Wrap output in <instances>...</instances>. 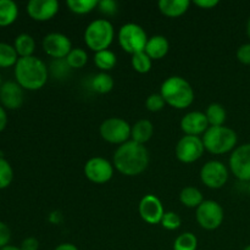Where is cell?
<instances>
[{
    "label": "cell",
    "instance_id": "cell-1",
    "mask_svg": "<svg viewBox=\"0 0 250 250\" xmlns=\"http://www.w3.org/2000/svg\"><path fill=\"white\" fill-rule=\"evenodd\" d=\"M149 165V151L146 146L128 141L114 153V167L125 176H138Z\"/></svg>",
    "mask_w": 250,
    "mask_h": 250
},
{
    "label": "cell",
    "instance_id": "cell-2",
    "mask_svg": "<svg viewBox=\"0 0 250 250\" xmlns=\"http://www.w3.org/2000/svg\"><path fill=\"white\" fill-rule=\"evenodd\" d=\"M49 68L37 56L20 58L15 65V78L23 89L39 90L48 82Z\"/></svg>",
    "mask_w": 250,
    "mask_h": 250
},
{
    "label": "cell",
    "instance_id": "cell-3",
    "mask_svg": "<svg viewBox=\"0 0 250 250\" xmlns=\"http://www.w3.org/2000/svg\"><path fill=\"white\" fill-rule=\"evenodd\" d=\"M160 94L171 107L183 110L194 102V89L187 80L180 76H171L161 84Z\"/></svg>",
    "mask_w": 250,
    "mask_h": 250
},
{
    "label": "cell",
    "instance_id": "cell-4",
    "mask_svg": "<svg viewBox=\"0 0 250 250\" xmlns=\"http://www.w3.org/2000/svg\"><path fill=\"white\" fill-rule=\"evenodd\" d=\"M205 150L214 155H222L236 149L238 137L232 128L226 126L209 127L203 137Z\"/></svg>",
    "mask_w": 250,
    "mask_h": 250
},
{
    "label": "cell",
    "instance_id": "cell-5",
    "mask_svg": "<svg viewBox=\"0 0 250 250\" xmlns=\"http://www.w3.org/2000/svg\"><path fill=\"white\" fill-rule=\"evenodd\" d=\"M115 29L110 21L104 19L90 22L84 31V43L94 53L106 50L114 42Z\"/></svg>",
    "mask_w": 250,
    "mask_h": 250
},
{
    "label": "cell",
    "instance_id": "cell-6",
    "mask_svg": "<svg viewBox=\"0 0 250 250\" xmlns=\"http://www.w3.org/2000/svg\"><path fill=\"white\" fill-rule=\"evenodd\" d=\"M119 44L126 53L134 55L146 50L148 36L142 26L137 23H126L119 29Z\"/></svg>",
    "mask_w": 250,
    "mask_h": 250
},
{
    "label": "cell",
    "instance_id": "cell-7",
    "mask_svg": "<svg viewBox=\"0 0 250 250\" xmlns=\"http://www.w3.org/2000/svg\"><path fill=\"white\" fill-rule=\"evenodd\" d=\"M132 126L121 117H110L100 125V136L105 142L111 144H121L131 141Z\"/></svg>",
    "mask_w": 250,
    "mask_h": 250
},
{
    "label": "cell",
    "instance_id": "cell-8",
    "mask_svg": "<svg viewBox=\"0 0 250 250\" xmlns=\"http://www.w3.org/2000/svg\"><path fill=\"white\" fill-rule=\"evenodd\" d=\"M197 222L202 229L214 231L219 229L225 219V211L221 205L215 200H204L195 211Z\"/></svg>",
    "mask_w": 250,
    "mask_h": 250
},
{
    "label": "cell",
    "instance_id": "cell-9",
    "mask_svg": "<svg viewBox=\"0 0 250 250\" xmlns=\"http://www.w3.org/2000/svg\"><path fill=\"white\" fill-rule=\"evenodd\" d=\"M114 164L102 156L90 158L84 165V176L95 185L107 183L114 176Z\"/></svg>",
    "mask_w": 250,
    "mask_h": 250
},
{
    "label": "cell",
    "instance_id": "cell-10",
    "mask_svg": "<svg viewBox=\"0 0 250 250\" xmlns=\"http://www.w3.org/2000/svg\"><path fill=\"white\" fill-rule=\"evenodd\" d=\"M200 180L210 189H220L229 181V168L221 161H208L200 170Z\"/></svg>",
    "mask_w": 250,
    "mask_h": 250
},
{
    "label": "cell",
    "instance_id": "cell-11",
    "mask_svg": "<svg viewBox=\"0 0 250 250\" xmlns=\"http://www.w3.org/2000/svg\"><path fill=\"white\" fill-rule=\"evenodd\" d=\"M204 150V143L200 137L185 136L178 141L175 153L181 163L192 164L202 158Z\"/></svg>",
    "mask_w": 250,
    "mask_h": 250
},
{
    "label": "cell",
    "instance_id": "cell-12",
    "mask_svg": "<svg viewBox=\"0 0 250 250\" xmlns=\"http://www.w3.org/2000/svg\"><path fill=\"white\" fill-rule=\"evenodd\" d=\"M229 168L242 182H250V143L236 146L229 156Z\"/></svg>",
    "mask_w": 250,
    "mask_h": 250
},
{
    "label": "cell",
    "instance_id": "cell-13",
    "mask_svg": "<svg viewBox=\"0 0 250 250\" xmlns=\"http://www.w3.org/2000/svg\"><path fill=\"white\" fill-rule=\"evenodd\" d=\"M43 49L45 54L54 60H60L66 59L70 51L72 50V43L70 38L62 33L53 32L44 37L43 39Z\"/></svg>",
    "mask_w": 250,
    "mask_h": 250
},
{
    "label": "cell",
    "instance_id": "cell-14",
    "mask_svg": "<svg viewBox=\"0 0 250 250\" xmlns=\"http://www.w3.org/2000/svg\"><path fill=\"white\" fill-rule=\"evenodd\" d=\"M142 220L149 225H158L163 220L164 205L161 200L154 194H146L142 198L138 207Z\"/></svg>",
    "mask_w": 250,
    "mask_h": 250
},
{
    "label": "cell",
    "instance_id": "cell-15",
    "mask_svg": "<svg viewBox=\"0 0 250 250\" xmlns=\"http://www.w3.org/2000/svg\"><path fill=\"white\" fill-rule=\"evenodd\" d=\"M58 0H31L27 4V14L38 22H45L53 19L59 12Z\"/></svg>",
    "mask_w": 250,
    "mask_h": 250
},
{
    "label": "cell",
    "instance_id": "cell-16",
    "mask_svg": "<svg viewBox=\"0 0 250 250\" xmlns=\"http://www.w3.org/2000/svg\"><path fill=\"white\" fill-rule=\"evenodd\" d=\"M0 103L9 110H16L23 104V88L14 81L4 82L0 87Z\"/></svg>",
    "mask_w": 250,
    "mask_h": 250
},
{
    "label": "cell",
    "instance_id": "cell-17",
    "mask_svg": "<svg viewBox=\"0 0 250 250\" xmlns=\"http://www.w3.org/2000/svg\"><path fill=\"white\" fill-rule=\"evenodd\" d=\"M180 126L181 129L185 132V136L199 137L200 134H204L208 131L210 125L204 112L192 111L183 116Z\"/></svg>",
    "mask_w": 250,
    "mask_h": 250
},
{
    "label": "cell",
    "instance_id": "cell-18",
    "mask_svg": "<svg viewBox=\"0 0 250 250\" xmlns=\"http://www.w3.org/2000/svg\"><path fill=\"white\" fill-rule=\"evenodd\" d=\"M170 50V43L164 36H153L148 39L146 45V54L151 60H160L165 58Z\"/></svg>",
    "mask_w": 250,
    "mask_h": 250
},
{
    "label": "cell",
    "instance_id": "cell-19",
    "mask_svg": "<svg viewBox=\"0 0 250 250\" xmlns=\"http://www.w3.org/2000/svg\"><path fill=\"white\" fill-rule=\"evenodd\" d=\"M159 10L166 17H180L188 11L190 6L189 0H160Z\"/></svg>",
    "mask_w": 250,
    "mask_h": 250
},
{
    "label": "cell",
    "instance_id": "cell-20",
    "mask_svg": "<svg viewBox=\"0 0 250 250\" xmlns=\"http://www.w3.org/2000/svg\"><path fill=\"white\" fill-rule=\"evenodd\" d=\"M154 134V126L149 120H139L132 126L131 141L139 144H146Z\"/></svg>",
    "mask_w": 250,
    "mask_h": 250
},
{
    "label": "cell",
    "instance_id": "cell-21",
    "mask_svg": "<svg viewBox=\"0 0 250 250\" xmlns=\"http://www.w3.org/2000/svg\"><path fill=\"white\" fill-rule=\"evenodd\" d=\"M115 85V81L111 75L107 72H99L93 76L90 81V88L93 92L98 94H107L112 90Z\"/></svg>",
    "mask_w": 250,
    "mask_h": 250
},
{
    "label": "cell",
    "instance_id": "cell-22",
    "mask_svg": "<svg viewBox=\"0 0 250 250\" xmlns=\"http://www.w3.org/2000/svg\"><path fill=\"white\" fill-rule=\"evenodd\" d=\"M19 16V7L12 0H0V27L14 23Z\"/></svg>",
    "mask_w": 250,
    "mask_h": 250
},
{
    "label": "cell",
    "instance_id": "cell-23",
    "mask_svg": "<svg viewBox=\"0 0 250 250\" xmlns=\"http://www.w3.org/2000/svg\"><path fill=\"white\" fill-rule=\"evenodd\" d=\"M14 48L19 58H28V56H33L34 50H36V42L32 36L22 33L15 39Z\"/></svg>",
    "mask_w": 250,
    "mask_h": 250
},
{
    "label": "cell",
    "instance_id": "cell-24",
    "mask_svg": "<svg viewBox=\"0 0 250 250\" xmlns=\"http://www.w3.org/2000/svg\"><path fill=\"white\" fill-rule=\"evenodd\" d=\"M180 202L185 207L190 208V209H194V208L197 209L204 202V197H203V193L198 188L186 187L181 190Z\"/></svg>",
    "mask_w": 250,
    "mask_h": 250
},
{
    "label": "cell",
    "instance_id": "cell-25",
    "mask_svg": "<svg viewBox=\"0 0 250 250\" xmlns=\"http://www.w3.org/2000/svg\"><path fill=\"white\" fill-rule=\"evenodd\" d=\"M94 63L102 72H107L111 71L117 63V56L114 51L102 50L94 54Z\"/></svg>",
    "mask_w": 250,
    "mask_h": 250
},
{
    "label": "cell",
    "instance_id": "cell-26",
    "mask_svg": "<svg viewBox=\"0 0 250 250\" xmlns=\"http://www.w3.org/2000/svg\"><path fill=\"white\" fill-rule=\"evenodd\" d=\"M208 122H209L210 127H216V126H224L225 121H226L227 112L225 110L224 105L219 104V103H212L208 106L207 111Z\"/></svg>",
    "mask_w": 250,
    "mask_h": 250
},
{
    "label": "cell",
    "instance_id": "cell-27",
    "mask_svg": "<svg viewBox=\"0 0 250 250\" xmlns=\"http://www.w3.org/2000/svg\"><path fill=\"white\" fill-rule=\"evenodd\" d=\"M19 59L20 58L15 50L14 45L0 42V67L6 68L15 66Z\"/></svg>",
    "mask_w": 250,
    "mask_h": 250
},
{
    "label": "cell",
    "instance_id": "cell-28",
    "mask_svg": "<svg viewBox=\"0 0 250 250\" xmlns=\"http://www.w3.org/2000/svg\"><path fill=\"white\" fill-rule=\"evenodd\" d=\"M98 0H67L66 5L71 12L76 15H85L98 7Z\"/></svg>",
    "mask_w": 250,
    "mask_h": 250
},
{
    "label": "cell",
    "instance_id": "cell-29",
    "mask_svg": "<svg viewBox=\"0 0 250 250\" xmlns=\"http://www.w3.org/2000/svg\"><path fill=\"white\" fill-rule=\"evenodd\" d=\"M131 63L136 72L148 73L151 70V66H153V60L146 55V51H141V53L132 55Z\"/></svg>",
    "mask_w": 250,
    "mask_h": 250
},
{
    "label": "cell",
    "instance_id": "cell-30",
    "mask_svg": "<svg viewBox=\"0 0 250 250\" xmlns=\"http://www.w3.org/2000/svg\"><path fill=\"white\" fill-rule=\"evenodd\" d=\"M198 238L190 232L180 234L173 242V250H197Z\"/></svg>",
    "mask_w": 250,
    "mask_h": 250
},
{
    "label": "cell",
    "instance_id": "cell-31",
    "mask_svg": "<svg viewBox=\"0 0 250 250\" xmlns=\"http://www.w3.org/2000/svg\"><path fill=\"white\" fill-rule=\"evenodd\" d=\"M68 66L72 68H82L87 65L88 62V54L84 49L82 48H73L70 54L66 58Z\"/></svg>",
    "mask_w": 250,
    "mask_h": 250
},
{
    "label": "cell",
    "instance_id": "cell-32",
    "mask_svg": "<svg viewBox=\"0 0 250 250\" xmlns=\"http://www.w3.org/2000/svg\"><path fill=\"white\" fill-rule=\"evenodd\" d=\"M14 180V170L7 160L0 158V189H5Z\"/></svg>",
    "mask_w": 250,
    "mask_h": 250
},
{
    "label": "cell",
    "instance_id": "cell-33",
    "mask_svg": "<svg viewBox=\"0 0 250 250\" xmlns=\"http://www.w3.org/2000/svg\"><path fill=\"white\" fill-rule=\"evenodd\" d=\"M71 67L68 66L66 59H60V60H54L50 63V72L54 78H65L66 76L70 75Z\"/></svg>",
    "mask_w": 250,
    "mask_h": 250
},
{
    "label": "cell",
    "instance_id": "cell-34",
    "mask_svg": "<svg viewBox=\"0 0 250 250\" xmlns=\"http://www.w3.org/2000/svg\"><path fill=\"white\" fill-rule=\"evenodd\" d=\"M161 226L164 227L167 231H175V229H178L182 225V220H181L180 215L176 214L173 211H166L164 214L163 220H161Z\"/></svg>",
    "mask_w": 250,
    "mask_h": 250
},
{
    "label": "cell",
    "instance_id": "cell-35",
    "mask_svg": "<svg viewBox=\"0 0 250 250\" xmlns=\"http://www.w3.org/2000/svg\"><path fill=\"white\" fill-rule=\"evenodd\" d=\"M165 105L166 103L160 93H154V94H150L146 100V107L151 112L161 111V110L165 107Z\"/></svg>",
    "mask_w": 250,
    "mask_h": 250
},
{
    "label": "cell",
    "instance_id": "cell-36",
    "mask_svg": "<svg viewBox=\"0 0 250 250\" xmlns=\"http://www.w3.org/2000/svg\"><path fill=\"white\" fill-rule=\"evenodd\" d=\"M98 7H99L100 12L105 15H115L117 12V2L115 0H102L98 4Z\"/></svg>",
    "mask_w": 250,
    "mask_h": 250
},
{
    "label": "cell",
    "instance_id": "cell-37",
    "mask_svg": "<svg viewBox=\"0 0 250 250\" xmlns=\"http://www.w3.org/2000/svg\"><path fill=\"white\" fill-rule=\"evenodd\" d=\"M237 59L243 65H250V43L239 46L237 50Z\"/></svg>",
    "mask_w": 250,
    "mask_h": 250
},
{
    "label": "cell",
    "instance_id": "cell-38",
    "mask_svg": "<svg viewBox=\"0 0 250 250\" xmlns=\"http://www.w3.org/2000/svg\"><path fill=\"white\" fill-rule=\"evenodd\" d=\"M10 239H11V231H10L9 226L0 221V249L9 246Z\"/></svg>",
    "mask_w": 250,
    "mask_h": 250
},
{
    "label": "cell",
    "instance_id": "cell-39",
    "mask_svg": "<svg viewBox=\"0 0 250 250\" xmlns=\"http://www.w3.org/2000/svg\"><path fill=\"white\" fill-rule=\"evenodd\" d=\"M21 250H38L39 249V242L38 239L34 237H28V238L23 239L21 243Z\"/></svg>",
    "mask_w": 250,
    "mask_h": 250
},
{
    "label": "cell",
    "instance_id": "cell-40",
    "mask_svg": "<svg viewBox=\"0 0 250 250\" xmlns=\"http://www.w3.org/2000/svg\"><path fill=\"white\" fill-rule=\"evenodd\" d=\"M194 5L204 10L212 9V7H215L216 5H219V0H195Z\"/></svg>",
    "mask_w": 250,
    "mask_h": 250
},
{
    "label": "cell",
    "instance_id": "cell-41",
    "mask_svg": "<svg viewBox=\"0 0 250 250\" xmlns=\"http://www.w3.org/2000/svg\"><path fill=\"white\" fill-rule=\"evenodd\" d=\"M7 125V115L6 111H5L4 106L0 104V132H2L5 129Z\"/></svg>",
    "mask_w": 250,
    "mask_h": 250
},
{
    "label": "cell",
    "instance_id": "cell-42",
    "mask_svg": "<svg viewBox=\"0 0 250 250\" xmlns=\"http://www.w3.org/2000/svg\"><path fill=\"white\" fill-rule=\"evenodd\" d=\"M54 250H78V248L72 243H61Z\"/></svg>",
    "mask_w": 250,
    "mask_h": 250
},
{
    "label": "cell",
    "instance_id": "cell-43",
    "mask_svg": "<svg viewBox=\"0 0 250 250\" xmlns=\"http://www.w3.org/2000/svg\"><path fill=\"white\" fill-rule=\"evenodd\" d=\"M0 250H21V248H19V247H15V246H6Z\"/></svg>",
    "mask_w": 250,
    "mask_h": 250
},
{
    "label": "cell",
    "instance_id": "cell-44",
    "mask_svg": "<svg viewBox=\"0 0 250 250\" xmlns=\"http://www.w3.org/2000/svg\"><path fill=\"white\" fill-rule=\"evenodd\" d=\"M247 34H248V37L250 38V17H249L248 22H247Z\"/></svg>",
    "mask_w": 250,
    "mask_h": 250
},
{
    "label": "cell",
    "instance_id": "cell-45",
    "mask_svg": "<svg viewBox=\"0 0 250 250\" xmlns=\"http://www.w3.org/2000/svg\"><path fill=\"white\" fill-rule=\"evenodd\" d=\"M2 84V78H1V75H0V87H1Z\"/></svg>",
    "mask_w": 250,
    "mask_h": 250
},
{
    "label": "cell",
    "instance_id": "cell-46",
    "mask_svg": "<svg viewBox=\"0 0 250 250\" xmlns=\"http://www.w3.org/2000/svg\"><path fill=\"white\" fill-rule=\"evenodd\" d=\"M243 250H250V244H249V246H247L246 248H244Z\"/></svg>",
    "mask_w": 250,
    "mask_h": 250
},
{
    "label": "cell",
    "instance_id": "cell-47",
    "mask_svg": "<svg viewBox=\"0 0 250 250\" xmlns=\"http://www.w3.org/2000/svg\"><path fill=\"white\" fill-rule=\"evenodd\" d=\"M248 192H249V195H250V182H249V185H248Z\"/></svg>",
    "mask_w": 250,
    "mask_h": 250
}]
</instances>
